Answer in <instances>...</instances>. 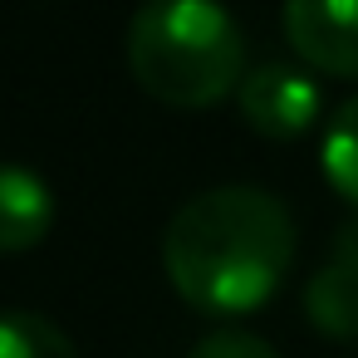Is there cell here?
I'll return each mask as SVG.
<instances>
[{
    "label": "cell",
    "instance_id": "cell-3",
    "mask_svg": "<svg viewBox=\"0 0 358 358\" xmlns=\"http://www.w3.org/2000/svg\"><path fill=\"white\" fill-rule=\"evenodd\" d=\"M236 103H241V118L260 138L289 143V138L314 128V118H319V84L304 69H294V64H260V69H250L241 79Z\"/></svg>",
    "mask_w": 358,
    "mask_h": 358
},
{
    "label": "cell",
    "instance_id": "cell-4",
    "mask_svg": "<svg viewBox=\"0 0 358 358\" xmlns=\"http://www.w3.org/2000/svg\"><path fill=\"white\" fill-rule=\"evenodd\" d=\"M285 35L319 74L358 79V0H285Z\"/></svg>",
    "mask_w": 358,
    "mask_h": 358
},
{
    "label": "cell",
    "instance_id": "cell-2",
    "mask_svg": "<svg viewBox=\"0 0 358 358\" xmlns=\"http://www.w3.org/2000/svg\"><path fill=\"white\" fill-rule=\"evenodd\" d=\"M128 69L167 108H211L245 79V35L221 0H143L128 25Z\"/></svg>",
    "mask_w": 358,
    "mask_h": 358
},
{
    "label": "cell",
    "instance_id": "cell-7",
    "mask_svg": "<svg viewBox=\"0 0 358 358\" xmlns=\"http://www.w3.org/2000/svg\"><path fill=\"white\" fill-rule=\"evenodd\" d=\"M0 358H79L69 334L35 309H0Z\"/></svg>",
    "mask_w": 358,
    "mask_h": 358
},
{
    "label": "cell",
    "instance_id": "cell-9",
    "mask_svg": "<svg viewBox=\"0 0 358 358\" xmlns=\"http://www.w3.org/2000/svg\"><path fill=\"white\" fill-rule=\"evenodd\" d=\"M187 358H280L260 334H245V329H216L206 334Z\"/></svg>",
    "mask_w": 358,
    "mask_h": 358
},
{
    "label": "cell",
    "instance_id": "cell-8",
    "mask_svg": "<svg viewBox=\"0 0 358 358\" xmlns=\"http://www.w3.org/2000/svg\"><path fill=\"white\" fill-rule=\"evenodd\" d=\"M324 177L329 187L358 206V94L329 118V133H324Z\"/></svg>",
    "mask_w": 358,
    "mask_h": 358
},
{
    "label": "cell",
    "instance_id": "cell-1",
    "mask_svg": "<svg viewBox=\"0 0 358 358\" xmlns=\"http://www.w3.org/2000/svg\"><path fill=\"white\" fill-rule=\"evenodd\" d=\"M162 265L196 314H255L294 265V216L265 187L196 192L162 231Z\"/></svg>",
    "mask_w": 358,
    "mask_h": 358
},
{
    "label": "cell",
    "instance_id": "cell-5",
    "mask_svg": "<svg viewBox=\"0 0 358 358\" xmlns=\"http://www.w3.org/2000/svg\"><path fill=\"white\" fill-rule=\"evenodd\" d=\"M304 314L329 338H358V221L334 236L329 260L304 285Z\"/></svg>",
    "mask_w": 358,
    "mask_h": 358
},
{
    "label": "cell",
    "instance_id": "cell-6",
    "mask_svg": "<svg viewBox=\"0 0 358 358\" xmlns=\"http://www.w3.org/2000/svg\"><path fill=\"white\" fill-rule=\"evenodd\" d=\"M55 192L40 172L20 162H0V255L35 250L55 231Z\"/></svg>",
    "mask_w": 358,
    "mask_h": 358
}]
</instances>
